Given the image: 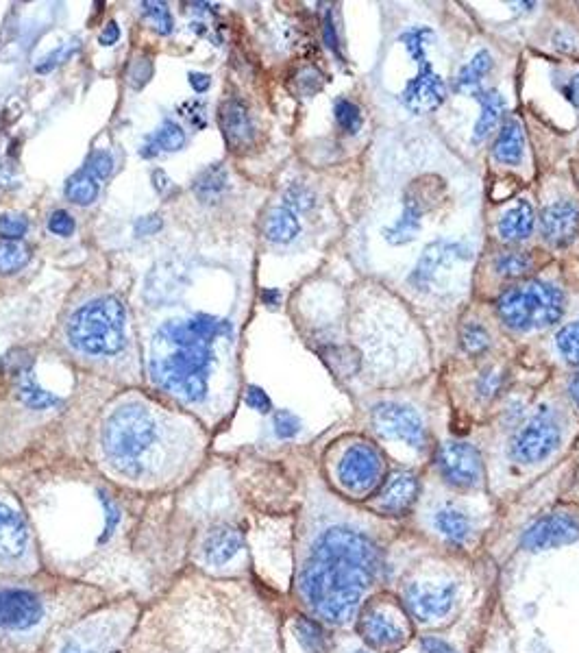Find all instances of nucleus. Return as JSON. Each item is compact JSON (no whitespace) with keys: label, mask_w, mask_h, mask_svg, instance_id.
<instances>
[{"label":"nucleus","mask_w":579,"mask_h":653,"mask_svg":"<svg viewBox=\"0 0 579 653\" xmlns=\"http://www.w3.org/2000/svg\"><path fill=\"white\" fill-rule=\"evenodd\" d=\"M225 586L192 575L146 610L125 653H238Z\"/></svg>","instance_id":"nucleus-1"},{"label":"nucleus","mask_w":579,"mask_h":653,"mask_svg":"<svg viewBox=\"0 0 579 653\" xmlns=\"http://www.w3.org/2000/svg\"><path fill=\"white\" fill-rule=\"evenodd\" d=\"M381 566V551L364 532L329 527L316 536L301 566V597L320 621L344 625L360 608Z\"/></svg>","instance_id":"nucleus-2"},{"label":"nucleus","mask_w":579,"mask_h":653,"mask_svg":"<svg viewBox=\"0 0 579 653\" xmlns=\"http://www.w3.org/2000/svg\"><path fill=\"white\" fill-rule=\"evenodd\" d=\"M88 597V588L51 577L0 582V653H42L55 632L101 603Z\"/></svg>","instance_id":"nucleus-3"},{"label":"nucleus","mask_w":579,"mask_h":653,"mask_svg":"<svg viewBox=\"0 0 579 653\" xmlns=\"http://www.w3.org/2000/svg\"><path fill=\"white\" fill-rule=\"evenodd\" d=\"M229 331L227 320L199 314L188 320H170L157 331V344L175 347L153 355L151 379L183 403H201L207 397V368L212 364L214 340Z\"/></svg>","instance_id":"nucleus-4"},{"label":"nucleus","mask_w":579,"mask_h":653,"mask_svg":"<svg viewBox=\"0 0 579 653\" xmlns=\"http://www.w3.org/2000/svg\"><path fill=\"white\" fill-rule=\"evenodd\" d=\"M138 619L135 601H101L55 632L42 653H125Z\"/></svg>","instance_id":"nucleus-5"},{"label":"nucleus","mask_w":579,"mask_h":653,"mask_svg":"<svg viewBox=\"0 0 579 653\" xmlns=\"http://www.w3.org/2000/svg\"><path fill=\"white\" fill-rule=\"evenodd\" d=\"M103 451L120 473L140 477L146 455L157 445V423L151 412L138 403H127L105 421Z\"/></svg>","instance_id":"nucleus-6"},{"label":"nucleus","mask_w":579,"mask_h":653,"mask_svg":"<svg viewBox=\"0 0 579 653\" xmlns=\"http://www.w3.org/2000/svg\"><path fill=\"white\" fill-rule=\"evenodd\" d=\"M72 347L88 355H114L125 347V305L114 297L94 299L68 320Z\"/></svg>","instance_id":"nucleus-7"},{"label":"nucleus","mask_w":579,"mask_h":653,"mask_svg":"<svg viewBox=\"0 0 579 653\" xmlns=\"http://www.w3.org/2000/svg\"><path fill=\"white\" fill-rule=\"evenodd\" d=\"M564 294L545 281H529L505 290L499 316L514 331H536L556 325L564 314Z\"/></svg>","instance_id":"nucleus-8"},{"label":"nucleus","mask_w":579,"mask_h":653,"mask_svg":"<svg viewBox=\"0 0 579 653\" xmlns=\"http://www.w3.org/2000/svg\"><path fill=\"white\" fill-rule=\"evenodd\" d=\"M431 40H434V33L425 27H416L401 35V42L418 64V72L410 79V83L405 85L401 94L403 105L408 107L412 114L436 112V109L447 101V85L440 79V75L431 70L427 59V48Z\"/></svg>","instance_id":"nucleus-9"},{"label":"nucleus","mask_w":579,"mask_h":653,"mask_svg":"<svg viewBox=\"0 0 579 653\" xmlns=\"http://www.w3.org/2000/svg\"><path fill=\"white\" fill-rule=\"evenodd\" d=\"M35 558L38 556L29 521L9 503L0 501V566L7 573L27 577L33 575Z\"/></svg>","instance_id":"nucleus-10"},{"label":"nucleus","mask_w":579,"mask_h":653,"mask_svg":"<svg viewBox=\"0 0 579 653\" xmlns=\"http://www.w3.org/2000/svg\"><path fill=\"white\" fill-rule=\"evenodd\" d=\"M560 445V425L549 408H540L516 436L512 445V455L523 464H536L558 449Z\"/></svg>","instance_id":"nucleus-11"},{"label":"nucleus","mask_w":579,"mask_h":653,"mask_svg":"<svg viewBox=\"0 0 579 653\" xmlns=\"http://www.w3.org/2000/svg\"><path fill=\"white\" fill-rule=\"evenodd\" d=\"M371 421L377 434L384 438L401 440L414 449L425 447V423L416 410L401 403H379L373 408Z\"/></svg>","instance_id":"nucleus-12"},{"label":"nucleus","mask_w":579,"mask_h":653,"mask_svg":"<svg viewBox=\"0 0 579 653\" xmlns=\"http://www.w3.org/2000/svg\"><path fill=\"white\" fill-rule=\"evenodd\" d=\"M357 632H360L364 643L384 653L399 651L405 647L410 638V630L394 616L388 608L373 603L368 606L357 621Z\"/></svg>","instance_id":"nucleus-13"},{"label":"nucleus","mask_w":579,"mask_h":653,"mask_svg":"<svg viewBox=\"0 0 579 653\" xmlns=\"http://www.w3.org/2000/svg\"><path fill=\"white\" fill-rule=\"evenodd\" d=\"M384 475V458L373 445H353L338 464V479L349 492L373 490Z\"/></svg>","instance_id":"nucleus-14"},{"label":"nucleus","mask_w":579,"mask_h":653,"mask_svg":"<svg viewBox=\"0 0 579 653\" xmlns=\"http://www.w3.org/2000/svg\"><path fill=\"white\" fill-rule=\"evenodd\" d=\"M455 595L458 586L453 582H418L405 590V603L418 621L434 623L453 610Z\"/></svg>","instance_id":"nucleus-15"},{"label":"nucleus","mask_w":579,"mask_h":653,"mask_svg":"<svg viewBox=\"0 0 579 653\" xmlns=\"http://www.w3.org/2000/svg\"><path fill=\"white\" fill-rule=\"evenodd\" d=\"M436 462L442 477L455 488H473L482 479V458L468 442H445Z\"/></svg>","instance_id":"nucleus-16"},{"label":"nucleus","mask_w":579,"mask_h":653,"mask_svg":"<svg viewBox=\"0 0 579 653\" xmlns=\"http://www.w3.org/2000/svg\"><path fill=\"white\" fill-rule=\"evenodd\" d=\"M579 540V521L571 514H551L536 521L523 534V547L527 551H545Z\"/></svg>","instance_id":"nucleus-17"},{"label":"nucleus","mask_w":579,"mask_h":653,"mask_svg":"<svg viewBox=\"0 0 579 653\" xmlns=\"http://www.w3.org/2000/svg\"><path fill=\"white\" fill-rule=\"evenodd\" d=\"M244 547L240 529L227 523H218L207 529L199 545V558L205 566H225L238 556Z\"/></svg>","instance_id":"nucleus-18"},{"label":"nucleus","mask_w":579,"mask_h":653,"mask_svg":"<svg viewBox=\"0 0 579 653\" xmlns=\"http://www.w3.org/2000/svg\"><path fill=\"white\" fill-rule=\"evenodd\" d=\"M542 238L553 246H566L575 240L579 231V209L569 201H558L542 209L540 216Z\"/></svg>","instance_id":"nucleus-19"},{"label":"nucleus","mask_w":579,"mask_h":653,"mask_svg":"<svg viewBox=\"0 0 579 653\" xmlns=\"http://www.w3.org/2000/svg\"><path fill=\"white\" fill-rule=\"evenodd\" d=\"M458 257H468V251L458 242L438 240L429 244L421 255V260H418L410 281L418 290H427L436 281L440 268L447 266L451 260H458Z\"/></svg>","instance_id":"nucleus-20"},{"label":"nucleus","mask_w":579,"mask_h":653,"mask_svg":"<svg viewBox=\"0 0 579 653\" xmlns=\"http://www.w3.org/2000/svg\"><path fill=\"white\" fill-rule=\"evenodd\" d=\"M218 122L220 131L225 135V142L231 146L233 151H240L244 146L253 142L255 127L249 109L238 98H231V101L223 103L218 109Z\"/></svg>","instance_id":"nucleus-21"},{"label":"nucleus","mask_w":579,"mask_h":653,"mask_svg":"<svg viewBox=\"0 0 579 653\" xmlns=\"http://www.w3.org/2000/svg\"><path fill=\"white\" fill-rule=\"evenodd\" d=\"M418 497V479L414 473H405L399 471L390 475L386 479V484L379 490V510L392 514V516H401L405 512H410Z\"/></svg>","instance_id":"nucleus-22"},{"label":"nucleus","mask_w":579,"mask_h":653,"mask_svg":"<svg viewBox=\"0 0 579 653\" xmlns=\"http://www.w3.org/2000/svg\"><path fill=\"white\" fill-rule=\"evenodd\" d=\"M536 225L534 207L527 201H519L512 209H508L499 220V236L505 242H521L532 236Z\"/></svg>","instance_id":"nucleus-23"},{"label":"nucleus","mask_w":579,"mask_h":653,"mask_svg":"<svg viewBox=\"0 0 579 653\" xmlns=\"http://www.w3.org/2000/svg\"><path fill=\"white\" fill-rule=\"evenodd\" d=\"M523 153H525V138H523L521 122L514 118L505 120L499 131V138L495 142V149H492V155H495V159L501 164L519 166Z\"/></svg>","instance_id":"nucleus-24"},{"label":"nucleus","mask_w":579,"mask_h":653,"mask_svg":"<svg viewBox=\"0 0 579 653\" xmlns=\"http://www.w3.org/2000/svg\"><path fill=\"white\" fill-rule=\"evenodd\" d=\"M421 220H423V205L418 203L416 192H410L403 201V214L399 216L397 223L390 229H386V238L390 244H405L416 238V233L421 231Z\"/></svg>","instance_id":"nucleus-25"},{"label":"nucleus","mask_w":579,"mask_h":653,"mask_svg":"<svg viewBox=\"0 0 579 653\" xmlns=\"http://www.w3.org/2000/svg\"><path fill=\"white\" fill-rule=\"evenodd\" d=\"M471 96L477 98L479 105H482V116H479V120L475 122V131H473V142L479 144L484 142L492 133V129L497 127V122L501 120V114L505 109V101L497 90H477Z\"/></svg>","instance_id":"nucleus-26"},{"label":"nucleus","mask_w":579,"mask_h":653,"mask_svg":"<svg viewBox=\"0 0 579 653\" xmlns=\"http://www.w3.org/2000/svg\"><path fill=\"white\" fill-rule=\"evenodd\" d=\"M434 527L453 545H464L468 536H471V521H468V516L462 510L453 508V505H442L440 510H436Z\"/></svg>","instance_id":"nucleus-27"},{"label":"nucleus","mask_w":579,"mask_h":653,"mask_svg":"<svg viewBox=\"0 0 579 653\" xmlns=\"http://www.w3.org/2000/svg\"><path fill=\"white\" fill-rule=\"evenodd\" d=\"M301 225L297 214L290 207H275L273 212L266 216L264 223V236L275 244H288L299 236Z\"/></svg>","instance_id":"nucleus-28"},{"label":"nucleus","mask_w":579,"mask_h":653,"mask_svg":"<svg viewBox=\"0 0 579 653\" xmlns=\"http://www.w3.org/2000/svg\"><path fill=\"white\" fill-rule=\"evenodd\" d=\"M66 199L75 205H92L98 194H101V181H98L94 175H90L88 170L81 168L79 172H75L66 183Z\"/></svg>","instance_id":"nucleus-29"},{"label":"nucleus","mask_w":579,"mask_h":653,"mask_svg":"<svg viewBox=\"0 0 579 653\" xmlns=\"http://www.w3.org/2000/svg\"><path fill=\"white\" fill-rule=\"evenodd\" d=\"M492 68V57L488 51H479L468 64L460 70L458 79H455V90L473 94L482 90V79L488 75Z\"/></svg>","instance_id":"nucleus-30"},{"label":"nucleus","mask_w":579,"mask_h":653,"mask_svg":"<svg viewBox=\"0 0 579 653\" xmlns=\"http://www.w3.org/2000/svg\"><path fill=\"white\" fill-rule=\"evenodd\" d=\"M227 181H229L227 170L220 166H212L205 172H201V177L194 181V194L199 196L203 203H216L223 199V194L227 192L229 188Z\"/></svg>","instance_id":"nucleus-31"},{"label":"nucleus","mask_w":579,"mask_h":653,"mask_svg":"<svg viewBox=\"0 0 579 653\" xmlns=\"http://www.w3.org/2000/svg\"><path fill=\"white\" fill-rule=\"evenodd\" d=\"M183 146H186V131H183L177 122L166 120L162 129H159L153 138L149 140V144L144 146L142 155L144 157H153L159 151H168V153H175L181 151Z\"/></svg>","instance_id":"nucleus-32"},{"label":"nucleus","mask_w":579,"mask_h":653,"mask_svg":"<svg viewBox=\"0 0 579 653\" xmlns=\"http://www.w3.org/2000/svg\"><path fill=\"white\" fill-rule=\"evenodd\" d=\"M18 397L31 410H51V408H55V405H59V397H55L53 392L44 390L29 373L22 375V379H20Z\"/></svg>","instance_id":"nucleus-33"},{"label":"nucleus","mask_w":579,"mask_h":653,"mask_svg":"<svg viewBox=\"0 0 579 653\" xmlns=\"http://www.w3.org/2000/svg\"><path fill=\"white\" fill-rule=\"evenodd\" d=\"M294 634H297L301 647L307 653H325L327 651V636L323 632V625L310 619V616H299L294 621Z\"/></svg>","instance_id":"nucleus-34"},{"label":"nucleus","mask_w":579,"mask_h":653,"mask_svg":"<svg viewBox=\"0 0 579 653\" xmlns=\"http://www.w3.org/2000/svg\"><path fill=\"white\" fill-rule=\"evenodd\" d=\"M31 251L22 242H0V275H14L29 264Z\"/></svg>","instance_id":"nucleus-35"},{"label":"nucleus","mask_w":579,"mask_h":653,"mask_svg":"<svg viewBox=\"0 0 579 653\" xmlns=\"http://www.w3.org/2000/svg\"><path fill=\"white\" fill-rule=\"evenodd\" d=\"M556 347L569 364L579 366V320L562 327L556 336Z\"/></svg>","instance_id":"nucleus-36"},{"label":"nucleus","mask_w":579,"mask_h":653,"mask_svg":"<svg viewBox=\"0 0 579 653\" xmlns=\"http://www.w3.org/2000/svg\"><path fill=\"white\" fill-rule=\"evenodd\" d=\"M334 114H336V122L338 127L344 133H357L362 129V114H360V107L353 105L347 98H340L334 105Z\"/></svg>","instance_id":"nucleus-37"},{"label":"nucleus","mask_w":579,"mask_h":653,"mask_svg":"<svg viewBox=\"0 0 579 653\" xmlns=\"http://www.w3.org/2000/svg\"><path fill=\"white\" fill-rule=\"evenodd\" d=\"M142 11H144V16L151 20L153 24V29L157 33H162V35H170L172 29H175V20H172L170 16V11L164 3H142Z\"/></svg>","instance_id":"nucleus-38"},{"label":"nucleus","mask_w":579,"mask_h":653,"mask_svg":"<svg viewBox=\"0 0 579 653\" xmlns=\"http://www.w3.org/2000/svg\"><path fill=\"white\" fill-rule=\"evenodd\" d=\"M529 266H532V262H529V257H525L523 253H503L497 260L499 275L510 277V279L525 275Z\"/></svg>","instance_id":"nucleus-39"},{"label":"nucleus","mask_w":579,"mask_h":653,"mask_svg":"<svg viewBox=\"0 0 579 653\" xmlns=\"http://www.w3.org/2000/svg\"><path fill=\"white\" fill-rule=\"evenodd\" d=\"M27 229H29V220L22 214L0 216V238L5 242H20Z\"/></svg>","instance_id":"nucleus-40"},{"label":"nucleus","mask_w":579,"mask_h":653,"mask_svg":"<svg viewBox=\"0 0 579 653\" xmlns=\"http://www.w3.org/2000/svg\"><path fill=\"white\" fill-rule=\"evenodd\" d=\"M462 344L468 353H482L488 349L490 338L486 334V329L477 323H468L462 331Z\"/></svg>","instance_id":"nucleus-41"},{"label":"nucleus","mask_w":579,"mask_h":653,"mask_svg":"<svg viewBox=\"0 0 579 653\" xmlns=\"http://www.w3.org/2000/svg\"><path fill=\"white\" fill-rule=\"evenodd\" d=\"M151 77H153V61L149 57H138L131 61L127 79H129V85L133 90L144 88V85L151 81Z\"/></svg>","instance_id":"nucleus-42"},{"label":"nucleus","mask_w":579,"mask_h":653,"mask_svg":"<svg viewBox=\"0 0 579 653\" xmlns=\"http://www.w3.org/2000/svg\"><path fill=\"white\" fill-rule=\"evenodd\" d=\"M83 168L88 170L90 175H94L98 181H105L109 175H112V170H114V157H112V153H107V151H96V153L90 155V159L85 162Z\"/></svg>","instance_id":"nucleus-43"},{"label":"nucleus","mask_w":579,"mask_h":653,"mask_svg":"<svg viewBox=\"0 0 579 653\" xmlns=\"http://www.w3.org/2000/svg\"><path fill=\"white\" fill-rule=\"evenodd\" d=\"M273 425H275V434L281 440H290L294 438L301 431V421L297 414H292L288 410H279L273 418Z\"/></svg>","instance_id":"nucleus-44"},{"label":"nucleus","mask_w":579,"mask_h":653,"mask_svg":"<svg viewBox=\"0 0 579 653\" xmlns=\"http://www.w3.org/2000/svg\"><path fill=\"white\" fill-rule=\"evenodd\" d=\"M75 218H72L68 212H64V209H57V212L51 214V218H48V229H51V233H55V236L59 238H68L72 236V233H75Z\"/></svg>","instance_id":"nucleus-45"},{"label":"nucleus","mask_w":579,"mask_h":653,"mask_svg":"<svg viewBox=\"0 0 579 653\" xmlns=\"http://www.w3.org/2000/svg\"><path fill=\"white\" fill-rule=\"evenodd\" d=\"M246 405H249L251 410L255 412H262V414H268L270 410H273V403H270V397L268 394L260 388V386H249L246 388V397H244Z\"/></svg>","instance_id":"nucleus-46"},{"label":"nucleus","mask_w":579,"mask_h":653,"mask_svg":"<svg viewBox=\"0 0 579 653\" xmlns=\"http://www.w3.org/2000/svg\"><path fill=\"white\" fill-rule=\"evenodd\" d=\"M286 205L294 209H310L314 205V194L303 186H292L286 194Z\"/></svg>","instance_id":"nucleus-47"},{"label":"nucleus","mask_w":579,"mask_h":653,"mask_svg":"<svg viewBox=\"0 0 579 653\" xmlns=\"http://www.w3.org/2000/svg\"><path fill=\"white\" fill-rule=\"evenodd\" d=\"M157 229H162V218L159 216H144L138 220V225H135V233H138V236H151Z\"/></svg>","instance_id":"nucleus-48"},{"label":"nucleus","mask_w":579,"mask_h":653,"mask_svg":"<svg viewBox=\"0 0 579 653\" xmlns=\"http://www.w3.org/2000/svg\"><path fill=\"white\" fill-rule=\"evenodd\" d=\"M421 649H423V653H458V649H453L449 643H445V640L431 638V636L423 638Z\"/></svg>","instance_id":"nucleus-49"},{"label":"nucleus","mask_w":579,"mask_h":653,"mask_svg":"<svg viewBox=\"0 0 579 653\" xmlns=\"http://www.w3.org/2000/svg\"><path fill=\"white\" fill-rule=\"evenodd\" d=\"M118 40H120V27L114 20L107 22L101 35H98V42H101V46H114Z\"/></svg>","instance_id":"nucleus-50"},{"label":"nucleus","mask_w":579,"mask_h":653,"mask_svg":"<svg viewBox=\"0 0 579 653\" xmlns=\"http://www.w3.org/2000/svg\"><path fill=\"white\" fill-rule=\"evenodd\" d=\"M562 94L579 109V75H573L569 81L562 85Z\"/></svg>","instance_id":"nucleus-51"},{"label":"nucleus","mask_w":579,"mask_h":653,"mask_svg":"<svg viewBox=\"0 0 579 653\" xmlns=\"http://www.w3.org/2000/svg\"><path fill=\"white\" fill-rule=\"evenodd\" d=\"M188 79H190V85L196 94L207 92L209 85H212V79H209V75H203V72H190Z\"/></svg>","instance_id":"nucleus-52"},{"label":"nucleus","mask_w":579,"mask_h":653,"mask_svg":"<svg viewBox=\"0 0 579 653\" xmlns=\"http://www.w3.org/2000/svg\"><path fill=\"white\" fill-rule=\"evenodd\" d=\"M325 42L331 48V51L338 53L340 51V44H338V35H336V27H334V20L327 14L325 18Z\"/></svg>","instance_id":"nucleus-53"},{"label":"nucleus","mask_w":579,"mask_h":653,"mask_svg":"<svg viewBox=\"0 0 579 653\" xmlns=\"http://www.w3.org/2000/svg\"><path fill=\"white\" fill-rule=\"evenodd\" d=\"M279 299H281L279 290H264V292H262V301H264L266 305H270V307H275V305L279 303Z\"/></svg>","instance_id":"nucleus-54"},{"label":"nucleus","mask_w":579,"mask_h":653,"mask_svg":"<svg viewBox=\"0 0 579 653\" xmlns=\"http://www.w3.org/2000/svg\"><path fill=\"white\" fill-rule=\"evenodd\" d=\"M569 394H571V399L579 405V373L573 375V379H571V384H569Z\"/></svg>","instance_id":"nucleus-55"},{"label":"nucleus","mask_w":579,"mask_h":653,"mask_svg":"<svg viewBox=\"0 0 579 653\" xmlns=\"http://www.w3.org/2000/svg\"><path fill=\"white\" fill-rule=\"evenodd\" d=\"M153 186L159 190V192H164L166 190V183H168V179H166V175H164V172H155V175H153Z\"/></svg>","instance_id":"nucleus-56"},{"label":"nucleus","mask_w":579,"mask_h":653,"mask_svg":"<svg viewBox=\"0 0 579 653\" xmlns=\"http://www.w3.org/2000/svg\"><path fill=\"white\" fill-rule=\"evenodd\" d=\"M355 653H362V651H355Z\"/></svg>","instance_id":"nucleus-57"}]
</instances>
